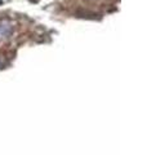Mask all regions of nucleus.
I'll return each instance as SVG.
<instances>
[{"label":"nucleus","instance_id":"f257e3e1","mask_svg":"<svg viewBox=\"0 0 147 155\" xmlns=\"http://www.w3.org/2000/svg\"><path fill=\"white\" fill-rule=\"evenodd\" d=\"M12 34V25L8 21H0V39H5Z\"/></svg>","mask_w":147,"mask_h":155}]
</instances>
